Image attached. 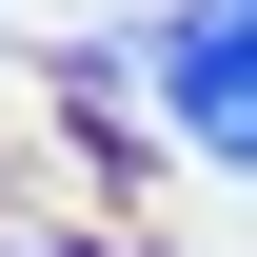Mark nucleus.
<instances>
[{
    "instance_id": "obj_1",
    "label": "nucleus",
    "mask_w": 257,
    "mask_h": 257,
    "mask_svg": "<svg viewBox=\"0 0 257 257\" xmlns=\"http://www.w3.org/2000/svg\"><path fill=\"white\" fill-rule=\"evenodd\" d=\"M139 99L198 139V159H257V0H198V20L139 40Z\"/></svg>"
},
{
    "instance_id": "obj_2",
    "label": "nucleus",
    "mask_w": 257,
    "mask_h": 257,
    "mask_svg": "<svg viewBox=\"0 0 257 257\" xmlns=\"http://www.w3.org/2000/svg\"><path fill=\"white\" fill-rule=\"evenodd\" d=\"M0 257H79V237H0Z\"/></svg>"
}]
</instances>
